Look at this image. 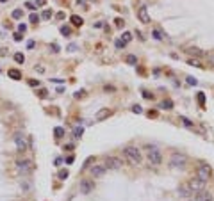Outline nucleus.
Masks as SVG:
<instances>
[{"label": "nucleus", "instance_id": "1", "mask_svg": "<svg viewBox=\"0 0 214 201\" xmlns=\"http://www.w3.org/2000/svg\"><path fill=\"white\" fill-rule=\"evenodd\" d=\"M123 155H125V158H129L132 164H141V160H143V155H141V151L137 150L136 146H125Z\"/></svg>", "mask_w": 214, "mask_h": 201}, {"label": "nucleus", "instance_id": "2", "mask_svg": "<svg viewBox=\"0 0 214 201\" xmlns=\"http://www.w3.org/2000/svg\"><path fill=\"white\" fill-rule=\"evenodd\" d=\"M146 158L150 160V164H154V166H159L161 162H162V153H161V150L159 148H155V146H146Z\"/></svg>", "mask_w": 214, "mask_h": 201}, {"label": "nucleus", "instance_id": "3", "mask_svg": "<svg viewBox=\"0 0 214 201\" xmlns=\"http://www.w3.org/2000/svg\"><path fill=\"white\" fill-rule=\"evenodd\" d=\"M186 162H187V157H186V155H182V153H173L171 158H170L171 167H178V169H184Z\"/></svg>", "mask_w": 214, "mask_h": 201}, {"label": "nucleus", "instance_id": "4", "mask_svg": "<svg viewBox=\"0 0 214 201\" xmlns=\"http://www.w3.org/2000/svg\"><path fill=\"white\" fill-rule=\"evenodd\" d=\"M211 176H212V169H211V166H207V164H200L198 173H196V178L207 183V180H209Z\"/></svg>", "mask_w": 214, "mask_h": 201}, {"label": "nucleus", "instance_id": "5", "mask_svg": "<svg viewBox=\"0 0 214 201\" xmlns=\"http://www.w3.org/2000/svg\"><path fill=\"white\" fill-rule=\"evenodd\" d=\"M187 185H189V189H191V192H193V194L205 190V182H202V180H198V178H193Z\"/></svg>", "mask_w": 214, "mask_h": 201}, {"label": "nucleus", "instance_id": "6", "mask_svg": "<svg viewBox=\"0 0 214 201\" xmlns=\"http://www.w3.org/2000/svg\"><path fill=\"white\" fill-rule=\"evenodd\" d=\"M104 166H105L107 169H113V171H118V169H121V158H118V157H107Z\"/></svg>", "mask_w": 214, "mask_h": 201}, {"label": "nucleus", "instance_id": "7", "mask_svg": "<svg viewBox=\"0 0 214 201\" xmlns=\"http://www.w3.org/2000/svg\"><path fill=\"white\" fill-rule=\"evenodd\" d=\"M107 171V167L104 166V164H93V166H91V169H89V173L91 174H93L95 178H98V176H102V174H104Z\"/></svg>", "mask_w": 214, "mask_h": 201}, {"label": "nucleus", "instance_id": "8", "mask_svg": "<svg viewBox=\"0 0 214 201\" xmlns=\"http://www.w3.org/2000/svg\"><path fill=\"white\" fill-rule=\"evenodd\" d=\"M16 167L20 173H29L30 171V162L27 160V158H18L16 160Z\"/></svg>", "mask_w": 214, "mask_h": 201}, {"label": "nucleus", "instance_id": "9", "mask_svg": "<svg viewBox=\"0 0 214 201\" xmlns=\"http://www.w3.org/2000/svg\"><path fill=\"white\" fill-rule=\"evenodd\" d=\"M14 142H16V148H18L20 151L27 150V141H25V137L22 135V132H18V134L14 135Z\"/></svg>", "mask_w": 214, "mask_h": 201}, {"label": "nucleus", "instance_id": "10", "mask_svg": "<svg viewBox=\"0 0 214 201\" xmlns=\"http://www.w3.org/2000/svg\"><path fill=\"white\" fill-rule=\"evenodd\" d=\"M137 18H139V22H141V23H148V22H150L148 9H146L145 5H141V7L137 9Z\"/></svg>", "mask_w": 214, "mask_h": 201}, {"label": "nucleus", "instance_id": "11", "mask_svg": "<svg viewBox=\"0 0 214 201\" xmlns=\"http://www.w3.org/2000/svg\"><path fill=\"white\" fill-rule=\"evenodd\" d=\"M186 52L189 55H193V57H205L207 54L203 52L202 48H198V46H186Z\"/></svg>", "mask_w": 214, "mask_h": 201}, {"label": "nucleus", "instance_id": "12", "mask_svg": "<svg viewBox=\"0 0 214 201\" xmlns=\"http://www.w3.org/2000/svg\"><path fill=\"white\" fill-rule=\"evenodd\" d=\"M93 182H91V180H82V182H80V192L82 194H89L91 190H93Z\"/></svg>", "mask_w": 214, "mask_h": 201}, {"label": "nucleus", "instance_id": "13", "mask_svg": "<svg viewBox=\"0 0 214 201\" xmlns=\"http://www.w3.org/2000/svg\"><path fill=\"white\" fill-rule=\"evenodd\" d=\"M130 39H132V34H130V32H123L121 39H118V41H116V46H118V48H123L127 43H130Z\"/></svg>", "mask_w": 214, "mask_h": 201}, {"label": "nucleus", "instance_id": "14", "mask_svg": "<svg viewBox=\"0 0 214 201\" xmlns=\"http://www.w3.org/2000/svg\"><path fill=\"white\" fill-rule=\"evenodd\" d=\"M178 194H180L182 198H191V196H193V192H191V189H189L187 183H184V185L178 187Z\"/></svg>", "mask_w": 214, "mask_h": 201}, {"label": "nucleus", "instance_id": "15", "mask_svg": "<svg viewBox=\"0 0 214 201\" xmlns=\"http://www.w3.org/2000/svg\"><path fill=\"white\" fill-rule=\"evenodd\" d=\"M109 114H111V110H109V109H102V110H98V112H96V118H95V119H96V121H102V119H105Z\"/></svg>", "mask_w": 214, "mask_h": 201}, {"label": "nucleus", "instance_id": "16", "mask_svg": "<svg viewBox=\"0 0 214 201\" xmlns=\"http://www.w3.org/2000/svg\"><path fill=\"white\" fill-rule=\"evenodd\" d=\"M159 107H161V109H166V110H171V109H173V102H171V100H166V102H162Z\"/></svg>", "mask_w": 214, "mask_h": 201}, {"label": "nucleus", "instance_id": "17", "mask_svg": "<svg viewBox=\"0 0 214 201\" xmlns=\"http://www.w3.org/2000/svg\"><path fill=\"white\" fill-rule=\"evenodd\" d=\"M71 23H73L75 27H80V25L84 23V20L80 18V16H71Z\"/></svg>", "mask_w": 214, "mask_h": 201}, {"label": "nucleus", "instance_id": "18", "mask_svg": "<svg viewBox=\"0 0 214 201\" xmlns=\"http://www.w3.org/2000/svg\"><path fill=\"white\" fill-rule=\"evenodd\" d=\"M187 64L189 66H195V68H203V64H202V62H198L196 59H187Z\"/></svg>", "mask_w": 214, "mask_h": 201}, {"label": "nucleus", "instance_id": "19", "mask_svg": "<svg viewBox=\"0 0 214 201\" xmlns=\"http://www.w3.org/2000/svg\"><path fill=\"white\" fill-rule=\"evenodd\" d=\"M9 77H11L13 80H20V78H22L20 71H16V69H11V71H9Z\"/></svg>", "mask_w": 214, "mask_h": 201}, {"label": "nucleus", "instance_id": "20", "mask_svg": "<svg viewBox=\"0 0 214 201\" xmlns=\"http://www.w3.org/2000/svg\"><path fill=\"white\" fill-rule=\"evenodd\" d=\"M11 16H13V20H20V18L23 16V11H22V9H14Z\"/></svg>", "mask_w": 214, "mask_h": 201}, {"label": "nucleus", "instance_id": "21", "mask_svg": "<svg viewBox=\"0 0 214 201\" xmlns=\"http://www.w3.org/2000/svg\"><path fill=\"white\" fill-rule=\"evenodd\" d=\"M14 61H16V62H23V61H25L23 54H14Z\"/></svg>", "mask_w": 214, "mask_h": 201}, {"label": "nucleus", "instance_id": "22", "mask_svg": "<svg viewBox=\"0 0 214 201\" xmlns=\"http://www.w3.org/2000/svg\"><path fill=\"white\" fill-rule=\"evenodd\" d=\"M39 22V16L38 14H30V23H38Z\"/></svg>", "mask_w": 214, "mask_h": 201}, {"label": "nucleus", "instance_id": "23", "mask_svg": "<svg viewBox=\"0 0 214 201\" xmlns=\"http://www.w3.org/2000/svg\"><path fill=\"white\" fill-rule=\"evenodd\" d=\"M61 34H63V36H70V27H63V29H61Z\"/></svg>", "mask_w": 214, "mask_h": 201}, {"label": "nucleus", "instance_id": "24", "mask_svg": "<svg viewBox=\"0 0 214 201\" xmlns=\"http://www.w3.org/2000/svg\"><path fill=\"white\" fill-rule=\"evenodd\" d=\"M196 98L200 100V103H203V102H205V94H203V93H198V94H196Z\"/></svg>", "mask_w": 214, "mask_h": 201}, {"label": "nucleus", "instance_id": "25", "mask_svg": "<svg viewBox=\"0 0 214 201\" xmlns=\"http://www.w3.org/2000/svg\"><path fill=\"white\" fill-rule=\"evenodd\" d=\"M207 61H209L211 66H214V54H209V55H207Z\"/></svg>", "mask_w": 214, "mask_h": 201}, {"label": "nucleus", "instance_id": "26", "mask_svg": "<svg viewBox=\"0 0 214 201\" xmlns=\"http://www.w3.org/2000/svg\"><path fill=\"white\" fill-rule=\"evenodd\" d=\"M59 178H61V180H66V178H68V171H61V173H59Z\"/></svg>", "mask_w": 214, "mask_h": 201}, {"label": "nucleus", "instance_id": "27", "mask_svg": "<svg viewBox=\"0 0 214 201\" xmlns=\"http://www.w3.org/2000/svg\"><path fill=\"white\" fill-rule=\"evenodd\" d=\"M127 61H129V64H136V57H134V55H129Z\"/></svg>", "mask_w": 214, "mask_h": 201}, {"label": "nucleus", "instance_id": "28", "mask_svg": "<svg viewBox=\"0 0 214 201\" xmlns=\"http://www.w3.org/2000/svg\"><path fill=\"white\" fill-rule=\"evenodd\" d=\"M187 84H191V86H196V78H193V77H187Z\"/></svg>", "mask_w": 214, "mask_h": 201}, {"label": "nucleus", "instance_id": "29", "mask_svg": "<svg viewBox=\"0 0 214 201\" xmlns=\"http://www.w3.org/2000/svg\"><path fill=\"white\" fill-rule=\"evenodd\" d=\"M50 16H52V11H48V9H46V11L43 13V18H45V20H48Z\"/></svg>", "mask_w": 214, "mask_h": 201}, {"label": "nucleus", "instance_id": "30", "mask_svg": "<svg viewBox=\"0 0 214 201\" xmlns=\"http://www.w3.org/2000/svg\"><path fill=\"white\" fill-rule=\"evenodd\" d=\"M182 121H184V125H186V126H189V128H193V123H191L189 119H186V118H182Z\"/></svg>", "mask_w": 214, "mask_h": 201}, {"label": "nucleus", "instance_id": "31", "mask_svg": "<svg viewBox=\"0 0 214 201\" xmlns=\"http://www.w3.org/2000/svg\"><path fill=\"white\" fill-rule=\"evenodd\" d=\"M77 137H80V135H82V128H80V126H79V128H75V132H73Z\"/></svg>", "mask_w": 214, "mask_h": 201}, {"label": "nucleus", "instance_id": "32", "mask_svg": "<svg viewBox=\"0 0 214 201\" xmlns=\"http://www.w3.org/2000/svg\"><path fill=\"white\" fill-rule=\"evenodd\" d=\"M63 135V128H55V137H61Z\"/></svg>", "mask_w": 214, "mask_h": 201}, {"label": "nucleus", "instance_id": "33", "mask_svg": "<svg viewBox=\"0 0 214 201\" xmlns=\"http://www.w3.org/2000/svg\"><path fill=\"white\" fill-rule=\"evenodd\" d=\"M186 201H198V198H196V194H193L191 198H186Z\"/></svg>", "mask_w": 214, "mask_h": 201}, {"label": "nucleus", "instance_id": "34", "mask_svg": "<svg viewBox=\"0 0 214 201\" xmlns=\"http://www.w3.org/2000/svg\"><path fill=\"white\" fill-rule=\"evenodd\" d=\"M25 29H27V25H25V23H22V25L18 27V30H20V32H22V34H23V30H25Z\"/></svg>", "mask_w": 214, "mask_h": 201}, {"label": "nucleus", "instance_id": "35", "mask_svg": "<svg viewBox=\"0 0 214 201\" xmlns=\"http://www.w3.org/2000/svg\"><path fill=\"white\" fill-rule=\"evenodd\" d=\"M132 110H134V112H141V107H139V105H134V107H132Z\"/></svg>", "mask_w": 214, "mask_h": 201}, {"label": "nucleus", "instance_id": "36", "mask_svg": "<svg viewBox=\"0 0 214 201\" xmlns=\"http://www.w3.org/2000/svg\"><path fill=\"white\" fill-rule=\"evenodd\" d=\"M27 7H29V9H36V4H32V2H27Z\"/></svg>", "mask_w": 214, "mask_h": 201}, {"label": "nucleus", "instance_id": "37", "mask_svg": "<svg viewBox=\"0 0 214 201\" xmlns=\"http://www.w3.org/2000/svg\"><path fill=\"white\" fill-rule=\"evenodd\" d=\"M22 36H23V34H20V32H16V34H14V39H16V41H20V39H22Z\"/></svg>", "mask_w": 214, "mask_h": 201}, {"label": "nucleus", "instance_id": "38", "mask_svg": "<svg viewBox=\"0 0 214 201\" xmlns=\"http://www.w3.org/2000/svg\"><path fill=\"white\" fill-rule=\"evenodd\" d=\"M39 96L45 98V96H46V91H45V89H41V91H39Z\"/></svg>", "mask_w": 214, "mask_h": 201}, {"label": "nucleus", "instance_id": "39", "mask_svg": "<svg viewBox=\"0 0 214 201\" xmlns=\"http://www.w3.org/2000/svg\"><path fill=\"white\" fill-rule=\"evenodd\" d=\"M0 2H7V0H0Z\"/></svg>", "mask_w": 214, "mask_h": 201}]
</instances>
